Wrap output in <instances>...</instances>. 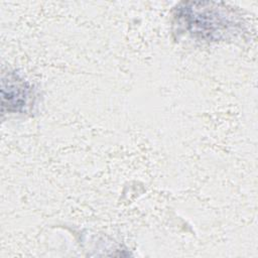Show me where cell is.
<instances>
[{"instance_id": "cell-1", "label": "cell", "mask_w": 258, "mask_h": 258, "mask_svg": "<svg viewBox=\"0 0 258 258\" xmlns=\"http://www.w3.org/2000/svg\"><path fill=\"white\" fill-rule=\"evenodd\" d=\"M173 25L178 34L202 42H217L236 37L244 23L241 15L224 3L187 1L174 8Z\"/></svg>"}, {"instance_id": "cell-2", "label": "cell", "mask_w": 258, "mask_h": 258, "mask_svg": "<svg viewBox=\"0 0 258 258\" xmlns=\"http://www.w3.org/2000/svg\"><path fill=\"white\" fill-rule=\"evenodd\" d=\"M2 110L9 113H23L33 103L31 86L14 73L2 78Z\"/></svg>"}]
</instances>
